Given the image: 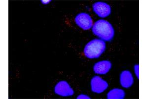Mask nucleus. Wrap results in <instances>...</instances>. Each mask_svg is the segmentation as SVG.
<instances>
[{
	"instance_id": "nucleus-1",
	"label": "nucleus",
	"mask_w": 148,
	"mask_h": 99,
	"mask_svg": "<svg viewBox=\"0 0 148 99\" xmlns=\"http://www.w3.org/2000/svg\"><path fill=\"white\" fill-rule=\"evenodd\" d=\"M92 31L94 35L106 41H110L114 36L113 26L108 21L104 19H100L95 22L92 26Z\"/></svg>"
},
{
	"instance_id": "nucleus-2",
	"label": "nucleus",
	"mask_w": 148,
	"mask_h": 99,
	"mask_svg": "<svg viewBox=\"0 0 148 99\" xmlns=\"http://www.w3.org/2000/svg\"><path fill=\"white\" fill-rule=\"evenodd\" d=\"M106 50L105 42L100 39H94L88 42L84 48V54L89 59H97Z\"/></svg>"
},
{
	"instance_id": "nucleus-3",
	"label": "nucleus",
	"mask_w": 148,
	"mask_h": 99,
	"mask_svg": "<svg viewBox=\"0 0 148 99\" xmlns=\"http://www.w3.org/2000/svg\"><path fill=\"white\" fill-rule=\"evenodd\" d=\"M75 22L79 27L84 30H88L92 26V19L91 17L84 12L79 14L76 16Z\"/></svg>"
},
{
	"instance_id": "nucleus-4",
	"label": "nucleus",
	"mask_w": 148,
	"mask_h": 99,
	"mask_svg": "<svg viewBox=\"0 0 148 99\" xmlns=\"http://www.w3.org/2000/svg\"><path fill=\"white\" fill-rule=\"evenodd\" d=\"M56 94L63 97H67L73 95L74 91L69 83L65 81H61L58 83L54 88Z\"/></svg>"
},
{
	"instance_id": "nucleus-5",
	"label": "nucleus",
	"mask_w": 148,
	"mask_h": 99,
	"mask_svg": "<svg viewBox=\"0 0 148 99\" xmlns=\"http://www.w3.org/2000/svg\"><path fill=\"white\" fill-rule=\"evenodd\" d=\"M91 90L93 92L100 94L108 87V83L98 76H95L91 79Z\"/></svg>"
},
{
	"instance_id": "nucleus-6",
	"label": "nucleus",
	"mask_w": 148,
	"mask_h": 99,
	"mask_svg": "<svg viewBox=\"0 0 148 99\" xmlns=\"http://www.w3.org/2000/svg\"><path fill=\"white\" fill-rule=\"evenodd\" d=\"M93 10L100 17H106L111 14V7L104 2H96L93 5Z\"/></svg>"
},
{
	"instance_id": "nucleus-7",
	"label": "nucleus",
	"mask_w": 148,
	"mask_h": 99,
	"mask_svg": "<svg viewBox=\"0 0 148 99\" xmlns=\"http://www.w3.org/2000/svg\"><path fill=\"white\" fill-rule=\"evenodd\" d=\"M112 64L110 61H102L94 64L93 71L96 74H106L111 69Z\"/></svg>"
},
{
	"instance_id": "nucleus-8",
	"label": "nucleus",
	"mask_w": 148,
	"mask_h": 99,
	"mask_svg": "<svg viewBox=\"0 0 148 99\" xmlns=\"http://www.w3.org/2000/svg\"><path fill=\"white\" fill-rule=\"evenodd\" d=\"M133 82V75L130 71H125L121 72L120 75V83L122 87L125 88L130 87Z\"/></svg>"
},
{
	"instance_id": "nucleus-9",
	"label": "nucleus",
	"mask_w": 148,
	"mask_h": 99,
	"mask_svg": "<svg viewBox=\"0 0 148 99\" xmlns=\"http://www.w3.org/2000/svg\"><path fill=\"white\" fill-rule=\"evenodd\" d=\"M125 95V91L120 89H113L108 92L107 99H123Z\"/></svg>"
},
{
	"instance_id": "nucleus-10",
	"label": "nucleus",
	"mask_w": 148,
	"mask_h": 99,
	"mask_svg": "<svg viewBox=\"0 0 148 99\" xmlns=\"http://www.w3.org/2000/svg\"><path fill=\"white\" fill-rule=\"evenodd\" d=\"M77 99H90V98L87 95L81 94L79 96H77Z\"/></svg>"
},
{
	"instance_id": "nucleus-11",
	"label": "nucleus",
	"mask_w": 148,
	"mask_h": 99,
	"mask_svg": "<svg viewBox=\"0 0 148 99\" xmlns=\"http://www.w3.org/2000/svg\"><path fill=\"white\" fill-rule=\"evenodd\" d=\"M134 69L135 73L136 74L137 76L139 78V66L138 65H136L134 66Z\"/></svg>"
},
{
	"instance_id": "nucleus-12",
	"label": "nucleus",
	"mask_w": 148,
	"mask_h": 99,
	"mask_svg": "<svg viewBox=\"0 0 148 99\" xmlns=\"http://www.w3.org/2000/svg\"><path fill=\"white\" fill-rule=\"evenodd\" d=\"M43 4H47L51 2V1H41Z\"/></svg>"
}]
</instances>
